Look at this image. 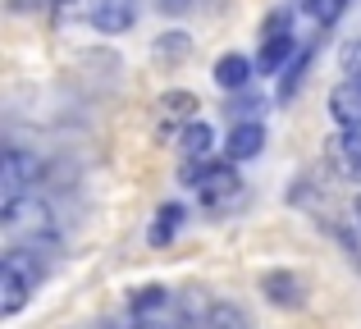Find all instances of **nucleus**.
<instances>
[{"mask_svg": "<svg viewBox=\"0 0 361 329\" xmlns=\"http://www.w3.org/2000/svg\"><path fill=\"white\" fill-rule=\"evenodd\" d=\"M298 51V37H293V18L288 14H270L261 27V55H256V69L261 73H274L293 60Z\"/></svg>", "mask_w": 361, "mask_h": 329, "instance_id": "f257e3e1", "label": "nucleus"}, {"mask_svg": "<svg viewBox=\"0 0 361 329\" xmlns=\"http://www.w3.org/2000/svg\"><path fill=\"white\" fill-rule=\"evenodd\" d=\"M261 293L270 297L274 306H283V311H298V306L307 302V279L293 275V270H265L261 275Z\"/></svg>", "mask_w": 361, "mask_h": 329, "instance_id": "f03ea898", "label": "nucleus"}, {"mask_svg": "<svg viewBox=\"0 0 361 329\" xmlns=\"http://www.w3.org/2000/svg\"><path fill=\"white\" fill-rule=\"evenodd\" d=\"M37 169H42V161H37L32 151H18V147H9V151H5V165H0L5 201L23 197V192H27V183H37Z\"/></svg>", "mask_w": 361, "mask_h": 329, "instance_id": "7ed1b4c3", "label": "nucleus"}, {"mask_svg": "<svg viewBox=\"0 0 361 329\" xmlns=\"http://www.w3.org/2000/svg\"><path fill=\"white\" fill-rule=\"evenodd\" d=\"M197 187H202V201L206 206H220V201H229V197H238V183L243 178L233 174V165H206V169H197Z\"/></svg>", "mask_w": 361, "mask_h": 329, "instance_id": "20e7f679", "label": "nucleus"}, {"mask_svg": "<svg viewBox=\"0 0 361 329\" xmlns=\"http://www.w3.org/2000/svg\"><path fill=\"white\" fill-rule=\"evenodd\" d=\"M329 115H334V124L343 133H361V82L348 78L329 92Z\"/></svg>", "mask_w": 361, "mask_h": 329, "instance_id": "39448f33", "label": "nucleus"}, {"mask_svg": "<svg viewBox=\"0 0 361 329\" xmlns=\"http://www.w3.org/2000/svg\"><path fill=\"white\" fill-rule=\"evenodd\" d=\"M261 151H265L261 119H243V124L229 128V137H224V156H229V161H256Z\"/></svg>", "mask_w": 361, "mask_h": 329, "instance_id": "423d86ee", "label": "nucleus"}, {"mask_svg": "<svg viewBox=\"0 0 361 329\" xmlns=\"http://www.w3.org/2000/svg\"><path fill=\"white\" fill-rule=\"evenodd\" d=\"M46 220H51V211H46L37 197H14V201H5L9 229H46Z\"/></svg>", "mask_w": 361, "mask_h": 329, "instance_id": "0eeeda50", "label": "nucleus"}, {"mask_svg": "<svg viewBox=\"0 0 361 329\" xmlns=\"http://www.w3.org/2000/svg\"><path fill=\"white\" fill-rule=\"evenodd\" d=\"M329 161H334L338 174L361 178V133H343V128H338V137L329 142Z\"/></svg>", "mask_w": 361, "mask_h": 329, "instance_id": "6e6552de", "label": "nucleus"}, {"mask_svg": "<svg viewBox=\"0 0 361 329\" xmlns=\"http://www.w3.org/2000/svg\"><path fill=\"white\" fill-rule=\"evenodd\" d=\"M211 78H215V87H224V92H243L247 82H252V60H247V55H220Z\"/></svg>", "mask_w": 361, "mask_h": 329, "instance_id": "1a4fd4ad", "label": "nucleus"}, {"mask_svg": "<svg viewBox=\"0 0 361 329\" xmlns=\"http://www.w3.org/2000/svg\"><path fill=\"white\" fill-rule=\"evenodd\" d=\"M133 23V0H97L92 5V27L101 32H123Z\"/></svg>", "mask_w": 361, "mask_h": 329, "instance_id": "9d476101", "label": "nucleus"}, {"mask_svg": "<svg viewBox=\"0 0 361 329\" xmlns=\"http://www.w3.org/2000/svg\"><path fill=\"white\" fill-rule=\"evenodd\" d=\"M0 288H5V302H0V311L5 316H14V311H23V302H27V293H32V279H23L18 270H9L5 266V275H0Z\"/></svg>", "mask_w": 361, "mask_h": 329, "instance_id": "9b49d317", "label": "nucleus"}, {"mask_svg": "<svg viewBox=\"0 0 361 329\" xmlns=\"http://www.w3.org/2000/svg\"><path fill=\"white\" fill-rule=\"evenodd\" d=\"M178 142H183V156H188V161H206V156H211V142H215V133H211L206 124H188Z\"/></svg>", "mask_w": 361, "mask_h": 329, "instance_id": "f8f14e48", "label": "nucleus"}, {"mask_svg": "<svg viewBox=\"0 0 361 329\" xmlns=\"http://www.w3.org/2000/svg\"><path fill=\"white\" fill-rule=\"evenodd\" d=\"M202 325H206V329H247V316H243L233 302H215L211 311H206Z\"/></svg>", "mask_w": 361, "mask_h": 329, "instance_id": "ddd939ff", "label": "nucleus"}, {"mask_svg": "<svg viewBox=\"0 0 361 329\" xmlns=\"http://www.w3.org/2000/svg\"><path fill=\"white\" fill-rule=\"evenodd\" d=\"M302 9H307V18H311V23L329 27V23H338V18H343L348 0H302Z\"/></svg>", "mask_w": 361, "mask_h": 329, "instance_id": "4468645a", "label": "nucleus"}, {"mask_svg": "<svg viewBox=\"0 0 361 329\" xmlns=\"http://www.w3.org/2000/svg\"><path fill=\"white\" fill-rule=\"evenodd\" d=\"M160 110H165L169 119H192L197 115V97L192 92H169V97H160Z\"/></svg>", "mask_w": 361, "mask_h": 329, "instance_id": "2eb2a0df", "label": "nucleus"}, {"mask_svg": "<svg viewBox=\"0 0 361 329\" xmlns=\"http://www.w3.org/2000/svg\"><path fill=\"white\" fill-rule=\"evenodd\" d=\"M188 215H183V206H160V224L151 229V242H169V233L183 224Z\"/></svg>", "mask_w": 361, "mask_h": 329, "instance_id": "dca6fc26", "label": "nucleus"}, {"mask_svg": "<svg viewBox=\"0 0 361 329\" xmlns=\"http://www.w3.org/2000/svg\"><path fill=\"white\" fill-rule=\"evenodd\" d=\"M307 64H311V51H302V55H298V60H293V64H288V73H283V82H279V101H288V97H293V92H298V87H302V73H307Z\"/></svg>", "mask_w": 361, "mask_h": 329, "instance_id": "f3484780", "label": "nucleus"}, {"mask_svg": "<svg viewBox=\"0 0 361 329\" xmlns=\"http://www.w3.org/2000/svg\"><path fill=\"white\" fill-rule=\"evenodd\" d=\"M160 306H165V288H160V284H147V288H137V293H133V311H137V316L160 311Z\"/></svg>", "mask_w": 361, "mask_h": 329, "instance_id": "a211bd4d", "label": "nucleus"}, {"mask_svg": "<svg viewBox=\"0 0 361 329\" xmlns=\"http://www.w3.org/2000/svg\"><path fill=\"white\" fill-rule=\"evenodd\" d=\"M192 51V42H188L183 32H165L160 37V55H165V60H178V55H188Z\"/></svg>", "mask_w": 361, "mask_h": 329, "instance_id": "6ab92c4d", "label": "nucleus"}, {"mask_svg": "<svg viewBox=\"0 0 361 329\" xmlns=\"http://www.w3.org/2000/svg\"><path fill=\"white\" fill-rule=\"evenodd\" d=\"M338 64H343V73H353V82H361V42H348Z\"/></svg>", "mask_w": 361, "mask_h": 329, "instance_id": "aec40b11", "label": "nucleus"}, {"mask_svg": "<svg viewBox=\"0 0 361 329\" xmlns=\"http://www.w3.org/2000/svg\"><path fill=\"white\" fill-rule=\"evenodd\" d=\"M233 115H243V119H252V115H261V101H238V106H233Z\"/></svg>", "mask_w": 361, "mask_h": 329, "instance_id": "412c9836", "label": "nucleus"}, {"mask_svg": "<svg viewBox=\"0 0 361 329\" xmlns=\"http://www.w3.org/2000/svg\"><path fill=\"white\" fill-rule=\"evenodd\" d=\"M128 329H165V325H160V321H133Z\"/></svg>", "mask_w": 361, "mask_h": 329, "instance_id": "4be33fe9", "label": "nucleus"}, {"mask_svg": "<svg viewBox=\"0 0 361 329\" xmlns=\"http://www.w3.org/2000/svg\"><path fill=\"white\" fill-rule=\"evenodd\" d=\"M353 215H357V224H361V192H357V201H353Z\"/></svg>", "mask_w": 361, "mask_h": 329, "instance_id": "5701e85b", "label": "nucleus"}, {"mask_svg": "<svg viewBox=\"0 0 361 329\" xmlns=\"http://www.w3.org/2000/svg\"><path fill=\"white\" fill-rule=\"evenodd\" d=\"M55 5H64V0H55Z\"/></svg>", "mask_w": 361, "mask_h": 329, "instance_id": "b1692460", "label": "nucleus"}]
</instances>
